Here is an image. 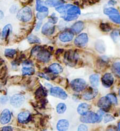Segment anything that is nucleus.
<instances>
[{
  "mask_svg": "<svg viewBox=\"0 0 120 131\" xmlns=\"http://www.w3.org/2000/svg\"><path fill=\"white\" fill-rule=\"evenodd\" d=\"M111 102L107 97H101L98 101V106L103 110H109L111 106Z\"/></svg>",
  "mask_w": 120,
  "mask_h": 131,
  "instance_id": "nucleus-12",
  "label": "nucleus"
},
{
  "mask_svg": "<svg viewBox=\"0 0 120 131\" xmlns=\"http://www.w3.org/2000/svg\"><path fill=\"white\" fill-rule=\"evenodd\" d=\"M119 113H120V112H119Z\"/></svg>",
  "mask_w": 120,
  "mask_h": 131,
  "instance_id": "nucleus-52",
  "label": "nucleus"
},
{
  "mask_svg": "<svg viewBox=\"0 0 120 131\" xmlns=\"http://www.w3.org/2000/svg\"><path fill=\"white\" fill-rule=\"evenodd\" d=\"M118 94H119V96H120V88L119 89V91H118Z\"/></svg>",
  "mask_w": 120,
  "mask_h": 131,
  "instance_id": "nucleus-51",
  "label": "nucleus"
},
{
  "mask_svg": "<svg viewBox=\"0 0 120 131\" xmlns=\"http://www.w3.org/2000/svg\"><path fill=\"white\" fill-rule=\"evenodd\" d=\"M100 27L101 30L104 32H109L111 30V27L108 24L102 23L100 24Z\"/></svg>",
  "mask_w": 120,
  "mask_h": 131,
  "instance_id": "nucleus-35",
  "label": "nucleus"
},
{
  "mask_svg": "<svg viewBox=\"0 0 120 131\" xmlns=\"http://www.w3.org/2000/svg\"><path fill=\"white\" fill-rule=\"evenodd\" d=\"M69 127V122L66 119L60 120L57 124V129L59 130H66Z\"/></svg>",
  "mask_w": 120,
  "mask_h": 131,
  "instance_id": "nucleus-18",
  "label": "nucleus"
},
{
  "mask_svg": "<svg viewBox=\"0 0 120 131\" xmlns=\"http://www.w3.org/2000/svg\"><path fill=\"white\" fill-rule=\"evenodd\" d=\"M116 3V2L114 0H110V1L109 2V5H115Z\"/></svg>",
  "mask_w": 120,
  "mask_h": 131,
  "instance_id": "nucleus-47",
  "label": "nucleus"
},
{
  "mask_svg": "<svg viewBox=\"0 0 120 131\" xmlns=\"http://www.w3.org/2000/svg\"><path fill=\"white\" fill-rule=\"evenodd\" d=\"M4 17V14L2 11L0 10V19H2Z\"/></svg>",
  "mask_w": 120,
  "mask_h": 131,
  "instance_id": "nucleus-48",
  "label": "nucleus"
},
{
  "mask_svg": "<svg viewBox=\"0 0 120 131\" xmlns=\"http://www.w3.org/2000/svg\"><path fill=\"white\" fill-rule=\"evenodd\" d=\"M49 70L50 72L55 74H59L60 73H62L63 70L62 66L57 63L51 64L49 67Z\"/></svg>",
  "mask_w": 120,
  "mask_h": 131,
  "instance_id": "nucleus-20",
  "label": "nucleus"
},
{
  "mask_svg": "<svg viewBox=\"0 0 120 131\" xmlns=\"http://www.w3.org/2000/svg\"><path fill=\"white\" fill-rule=\"evenodd\" d=\"M64 3L65 1L64 0H46L45 2V5L50 7H57L63 4Z\"/></svg>",
  "mask_w": 120,
  "mask_h": 131,
  "instance_id": "nucleus-19",
  "label": "nucleus"
},
{
  "mask_svg": "<svg viewBox=\"0 0 120 131\" xmlns=\"http://www.w3.org/2000/svg\"><path fill=\"white\" fill-rule=\"evenodd\" d=\"M66 110V105L64 103H59L57 106V111L59 114L64 113Z\"/></svg>",
  "mask_w": 120,
  "mask_h": 131,
  "instance_id": "nucleus-31",
  "label": "nucleus"
},
{
  "mask_svg": "<svg viewBox=\"0 0 120 131\" xmlns=\"http://www.w3.org/2000/svg\"><path fill=\"white\" fill-rule=\"evenodd\" d=\"M50 95L52 96L62 100H66L67 97L66 93L63 89L59 87L51 88L50 89Z\"/></svg>",
  "mask_w": 120,
  "mask_h": 131,
  "instance_id": "nucleus-4",
  "label": "nucleus"
},
{
  "mask_svg": "<svg viewBox=\"0 0 120 131\" xmlns=\"http://www.w3.org/2000/svg\"><path fill=\"white\" fill-rule=\"evenodd\" d=\"M84 28V23L82 21L76 22L74 24L71 26V31L75 34L80 33Z\"/></svg>",
  "mask_w": 120,
  "mask_h": 131,
  "instance_id": "nucleus-15",
  "label": "nucleus"
},
{
  "mask_svg": "<svg viewBox=\"0 0 120 131\" xmlns=\"http://www.w3.org/2000/svg\"><path fill=\"white\" fill-rule=\"evenodd\" d=\"M112 70L115 75L120 77V62L114 63L112 67Z\"/></svg>",
  "mask_w": 120,
  "mask_h": 131,
  "instance_id": "nucleus-28",
  "label": "nucleus"
},
{
  "mask_svg": "<svg viewBox=\"0 0 120 131\" xmlns=\"http://www.w3.org/2000/svg\"><path fill=\"white\" fill-rule=\"evenodd\" d=\"M43 2L42 0H36V10H39L40 8L42 6Z\"/></svg>",
  "mask_w": 120,
  "mask_h": 131,
  "instance_id": "nucleus-40",
  "label": "nucleus"
},
{
  "mask_svg": "<svg viewBox=\"0 0 120 131\" xmlns=\"http://www.w3.org/2000/svg\"><path fill=\"white\" fill-rule=\"evenodd\" d=\"M55 31V26L53 24L48 22L45 23L42 28V33L45 35H50Z\"/></svg>",
  "mask_w": 120,
  "mask_h": 131,
  "instance_id": "nucleus-10",
  "label": "nucleus"
},
{
  "mask_svg": "<svg viewBox=\"0 0 120 131\" xmlns=\"http://www.w3.org/2000/svg\"><path fill=\"white\" fill-rule=\"evenodd\" d=\"M67 14L69 15H79L81 14V10L79 7L72 5L67 10Z\"/></svg>",
  "mask_w": 120,
  "mask_h": 131,
  "instance_id": "nucleus-22",
  "label": "nucleus"
},
{
  "mask_svg": "<svg viewBox=\"0 0 120 131\" xmlns=\"http://www.w3.org/2000/svg\"><path fill=\"white\" fill-rule=\"evenodd\" d=\"M114 78L111 73H106L102 78V83L103 85L107 87H110L113 84Z\"/></svg>",
  "mask_w": 120,
  "mask_h": 131,
  "instance_id": "nucleus-13",
  "label": "nucleus"
},
{
  "mask_svg": "<svg viewBox=\"0 0 120 131\" xmlns=\"http://www.w3.org/2000/svg\"><path fill=\"white\" fill-rule=\"evenodd\" d=\"M18 8V7L16 5H13V6H11V7L10 9V13L11 14H15L17 11Z\"/></svg>",
  "mask_w": 120,
  "mask_h": 131,
  "instance_id": "nucleus-41",
  "label": "nucleus"
},
{
  "mask_svg": "<svg viewBox=\"0 0 120 131\" xmlns=\"http://www.w3.org/2000/svg\"><path fill=\"white\" fill-rule=\"evenodd\" d=\"M39 12H42V13H46V12L49 11V9H48V8L45 7V6L42 5V7L40 8L39 10L38 11Z\"/></svg>",
  "mask_w": 120,
  "mask_h": 131,
  "instance_id": "nucleus-42",
  "label": "nucleus"
},
{
  "mask_svg": "<svg viewBox=\"0 0 120 131\" xmlns=\"http://www.w3.org/2000/svg\"><path fill=\"white\" fill-rule=\"evenodd\" d=\"M58 21V18L55 16V14H53L51 15V16L49 18V22L51 23L52 24H56Z\"/></svg>",
  "mask_w": 120,
  "mask_h": 131,
  "instance_id": "nucleus-39",
  "label": "nucleus"
},
{
  "mask_svg": "<svg viewBox=\"0 0 120 131\" xmlns=\"http://www.w3.org/2000/svg\"><path fill=\"white\" fill-rule=\"evenodd\" d=\"M47 16H48V12H46V13L38 12L37 15V17L38 18V19H39V20L44 19Z\"/></svg>",
  "mask_w": 120,
  "mask_h": 131,
  "instance_id": "nucleus-37",
  "label": "nucleus"
},
{
  "mask_svg": "<svg viewBox=\"0 0 120 131\" xmlns=\"http://www.w3.org/2000/svg\"><path fill=\"white\" fill-rule=\"evenodd\" d=\"M104 13L107 15V16H112L114 15H118L119 14V11L117 9L113 8V7H109V8H106L104 10Z\"/></svg>",
  "mask_w": 120,
  "mask_h": 131,
  "instance_id": "nucleus-24",
  "label": "nucleus"
},
{
  "mask_svg": "<svg viewBox=\"0 0 120 131\" xmlns=\"http://www.w3.org/2000/svg\"><path fill=\"white\" fill-rule=\"evenodd\" d=\"M74 33L72 31H65L59 35V39L63 42H67L71 41L74 38Z\"/></svg>",
  "mask_w": 120,
  "mask_h": 131,
  "instance_id": "nucleus-11",
  "label": "nucleus"
},
{
  "mask_svg": "<svg viewBox=\"0 0 120 131\" xmlns=\"http://www.w3.org/2000/svg\"><path fill=\"white\" fill-rule=\"evenodd\" d=\"M8 99L7 96H2L0 98V102L2 104H5L7 102Z\"/></svg>",
  "mask_w": 120,
  "mask_h": 131,
  "instance_id": "nucleus-43",
  "label": "nucleus"
},
{
  "mask_svg": "<svg viewBox=\"0 0 120 131\" xmlns=\"http://www.w3.org/2000/svg\"><path fill=\"white\" fill-rule=\"evenodd\" d=\"M33 16L32 9L28 7H25L17 13V18L22 22H27L31 20Z\"/></svg>",
  "mask_w": 120,
  "mask_h": 131,
  "instance_id": "nucleus-1",
  "label": "nucleus"
},
{
  "mask_svg": "<svg viewBox=\"0 0 120 131\" xmlns=\"http://www.w3.org/2000/svg\"><path fill=\"white\" fill-rule=\"evenodd\" d=\"M71 4H62L59 6H58L56 8V10L59 13V14H64L66 13H67V10L69 9V8L71 6Z\"/></svg>",
  "mask_w": 120,
  "mask_h": 131,
  "instance_id": "nucleus-21",
  "label": "nucleus"
},
{
  "mask_svg": "<svg viewBox=\"0 0 120 131\" xmlns=\"http://www.w3.org/2000/svg\"><path fill=\"white\" fill-rule=\"evenodd\" d=\"M3 63H4V61L3 60V59L1 57H0V67L1 66Z\"/></svg>",
  "mask_w": 120,
  "mask_h": 131,
  "instance_id": "nucleus-49",
  "label": "nucleus"
},
{
  "mask_svg": "<svg viewBox=\"0 0 120 131\" xmlns=\"http://www.w3.org/2000/svg\"><path fill=\"white\" fill-rule=\"evenodd\" d=\"M2 130L3 131H10V130H13V128H12L10 126H5L3 127V128L2 129Z\"/></svg>",
  "mask_w": 120,
  "mask_h": 131,
  "instance_id": "nucleus-46",
  "label": "nucleus"
},
{
  "mask_svg": "<svg viewBox=\"0 0 120 131\" xmlns=\"http://www.w3.org/2000/svg\"><path fill=\"white\" fill-rule=\"evenodd\" d=\"M90 82L93 87H97L99 85V78L97 74H92L90 77Z\"/></svg>",
  "mask_w": 120,
  "mask_h": 131,
  "instance_id": "nucleus-26",
  "label": "nucleus"
},
{
  "mask_svg": "<svg viewBox=\"0 0 120 131\" xmlns=\"http://www.w3.org/2000/svg\"><path fill=\"white\" fill-rule=\"evenodd\" d=\"M35 73V70L32 68L25 67L22 69V73L23 75H32Z\"/></svg>",
  "mask_w": 120,
  "mask_h": 131,
  "instance_id": "nucleus-27",
  "label": "nucleus"
},
{
  "mask_svg": "<svg viewBox=\"0 0 120 131\" xmlns=\"http://www.w3.org/2000/svg\"><path fill=\"white\" fill-rule=\"evenodd\" d=\"M46 91L43 87L39 88L35 92V96L37 99H41L44 97L46 95Z\"/></svg>",
  "mask_w": 120,
  "mask_h": 131,
  "instance_id": "nucleus-23",
  "label": "nucleus"
},
{
  "mask_svg": "<svg viewBox=\"0 0 120 131\" xmlns=\"http://www.w3.org/2000/svg\"><path fill=\"white\" fill-rule=\"evenodd\" d=\"M31 115L28 112H22L18 116V119L21 123H25L29 119Z\"/></svg>",
  "mask_w": 120,
  "mask_h": 131,
  "instance_id": "nucleus-17",
  "label": "nucleus"
},
{
  "mask_svg": "<svg viewBox=\"0 0 120 131\" xmlns=\"http://www.w3.org/2000/svg\"><path fill=\"white\" fill-rule=\"evenodd\" d=\"M16 54V50L12 49H7L4 51V55L8 58H13Z\"/></svg>",
  "mask_w": 120,
  "mask_h": 131,
  "instance_id": "nucleus-29",
  "label": "nucleus"
},
{
  "mask_svg": "<svg viewBox=\"0 0 120 131\" xmlns=\"http://www.w3.org/2000/svg\"><path fill=\"white\" fill-rule=\"evenodd\" d=\"M88 37L86 33H82L76 38L74 43L79 47H85L88 42Z\"/></svg>",
  "mask_w": 120,
  "mask_h": 131,
  "instance_id": "nucleus-7",
  "label": "nucleus"
},
{
  "mask_svg": "<svg viewBox=\"0 0 120 131\" xmlns=\"http://www.w3.org/2000/svg\"><path fill=\"white\" fill-rule=\"evenodd\" d=\"M90 109V106L87 103H81L77 108V112L81 115L85 114L86 113L89 111Z\"/></svg>",
  "mask_w": 120,
  "mask_h": 131,
  "instance_id": "nucleus-16",
  "label": "nucleus"
},
{
  "mask_svg": "<svg viewBox=\"0 0 120 131\" xmlns=\"http://www.w3.org/2000/svg\"><path fill=\"white\" fill-rule=\"evenodd\" d=\"M28 41L31 43H39L41 42L40 39L33 34L30 35L28 38Z\"/></svg>",
  "mask_w": 120,
  "mask_h": 131,
  "instance_id": "nucleus-30",
  "label": "nucleus"
},
{
  "mask_svg": "<svg viewBox=\"0 0 120 131\" xmlns=\"http://www.w3.org/2000/svg\"><path fill=\"white\" fill-rule=\"evenodd\" d=\"M65 20L67 21H70L76 20L78 18V15H69L67 14L66 15L63 17Z\"/></svg>",
  "mask_w": 120,
  "mask_h": 131,
  "instance_id": "nucleus-32",
  "label": "nucleus"
},
{
  "mask_svg": "<svg viewBox=\"0 0 120 131\" xmlns=\"http://www.w3.org/2000/svg\"><path fill=\"white\" fill-rule=\"evenodd\" d=\"M42 24V23L41 21H39L37 23V26H36V27H35V30H36V31H38L39 30L40 28L41 27Z\"/></svg>",
  "mask_w": 120,
  "mask_h": 131,
  "instance_id": "nucleus-45",
  "label": "nucleus"
},
{
  "mask_svg": "<svg viewBox=\"0 0 120 131\" xmlns=\"http://www.w3.org/2000/svg\"><path fill=\"white\" fill-rule=\"evenodd\" d=\"M99 119V117L97 114H95L93 112L88 111L85 114L82 115L80 121L84 123L90 124L99 122L100 121Z\"/></svg>",
  "mask_w": 120,
  "mask_h": 131,
  "instance_id": "nucleus-2",
  "label": "nucleus"
},
{
  "mask_svg": "<svg viewBox=\"0 0 120 131\" xmlns=\"http://www.w3.org/2000/svg\"><path fill=\"white\" fill-rule=\"evenodd\" d=\"M25 97L22 94H15L11 98L10 103L14 107L19 108L25 102Z\"/></svg>",
  "mask_w": 120,
  "mask_h": 131,
  "instance_id": "nucleus-5",
  "label": "nucleus"
},
{
  "mask_svg": "<svg viewBox=\"0 0 120 131\" xmlns=\"http://www.w3.org/2000/svg\"><path fill=\"white\" fill-rule=\"evenodd\" d=\"M11 118L10 111L8 109H4L0 116V122L2 124H6L10 122Z\"/></svg>",
  "mask_w": 120,
  "mask_h": 131,
  "instance_id": "nucleus-14",
  "label": "nucleus"
},
{
  "mask_svg": "<svg viewBox=\"0 0 120 131\" xmlns=\"http://www.w3.org/2000/svg\"><path fill=\"white\" fill-rule=\"evenodd\" d=\"M88 128L87 126L85 125H81L78 128V130H87Z\"/></svg>",
  "mask_w": 120,
  "mask_h": 131,
  "instance_id": "nucleus-44",
  "label": "nucleus"
},
{
  "mask_svg": "<svg viewBox=\"0 0 120 131\" xmlns=\"http://www.w3.org/2000/svg\"><path fill=\"white\" fill-rule=\"evenodd\" d=\"M109 18L114 23L120 24V15L119 14L110 16Z\"/></svg>",
  "mask_w": 120,
  "mask_h": 131,
  "instance_id": "nucleus-33",
  "label": "nucleus"
},
{
  "mask_svg": "<svg viewBox=\"0 0 120 131\" xmlns=\"http://www.w3.org/2000/svg\"><path fill=\"white\" fill-rule=\"evenodd\" d=\"M76 53L71 50L66 51L64 55V59L69 65H74L77 60Z\"/></svg>",
  "mask_w": 120,
  "mask_h": 131,
  "instance_id": "nucleus-6",
  "label": "nucleus"
},
{
  "mask_svg": "<svg viewBox=\"0 0 120 131\" xmlns=\"http://www.w3.org/2000/svg\"><path fill=\"white\" fill-rule=\"evenodd\" d=\"M98 94L97 89L92 87H89L87 90L82 95L83 98L86 100H90L94 98Z\"/></svg>",
  "mask_w": 120,
  "mask_h": 131,
  "instance_id": "nucleus-8",
  "label": "nucleus"
},
{
  "mask_svg": "<svg viewBox=\"0 0 120 131\" xmlns=\"http://www.w3.org/2000/svg\"><path fill=\"white\" fill-rule=\"evenodd\" d=\"M7 67L4 66L1 68L0 69V78L2 80L4 79L5 78V76L7 75Z\"/></svg>",
  "mask_w": 120,
  "mask_h": 131,
  "instance_id": "nucleus-34",
  "label": "nucleus"
},
{
  "mask_svg": "<svg viewBox=\"0 0 120 131\" xmlns=\"http://www.w3.org/2000/svg\"><path fill=\"white\" fill-rule=\"evenodd\" d=\"M50 56L51 55L49 51L43 49V48L37 53V57L39 60L43 62H47L49 61L50 60Z\"/></svg>",
  "mask_w": 120,
  "mask_h": 131,
  "instance_id": "nucleus-9",
  "label": "nucleus"
},
{
  "mask_svg": "<svg viewBox=\"0 0 120 131\" xmlns=\"http://www.w3.org/2000/svg\"><path fill=\"white\" fill-rule=\"evenodd\" d=\"M113 120H114V118L112 116H111L110 114L106 115L104 117V122H105V123L112 121Z\"/></svg>",
  "mask_w": 120,
  "mask_h": 131,
  "instance_id": "nucleus-38",
  "label": "nucleus"
},
{
  "mask_svg": "<svg viewBox=\"0 0 120 131\" xmlns=\"http://www.w3.org/2000/svg\"><path fill=\"white\" fill-rule=\"evenodd\" d=\"M12 30V26L10 24L6 25L3 29L2 32V37L3 39L7 38L11 33Z\"/></svg>",
  "mask_w": 120,
  "mask_h": 131,
  "instance_id": "nucleus-25",
  "label": "nucleus"
},
{
  "mask_svg": "<svg viewBox=\"0 0 120 131\" xmlns=\"http://www.w3.org/2000/svg\"><path fill=\"white\" fill-rule=\"evenodd\" d=\"M118 130H120V122H119L118 124Z\"/></svg>",
  "mask_w": 120,
  "mask_h": 131,
  "instance_id": "nucleus-50",
  "label": "nucleus"
},
{
  "mask_svg": "<svg viewBox=\"0 0 120 131\" xmlns=\"http://www.w3.org/2000/svg\"><path fill=\"white\" fill-rule=\"evenodd\" d=\"M70 86L73 91L79 92L86 88L87 83L82 79H76L71 82Z\"/></svg>",
  "mask_w": 120,
  "mask_h": 131,
  "instance_id": "nucleus-3",
  "label": "nucleus"
},
{
  "mask_svg": "<svg viewBox=\"0 0 120 131\" xmlns=\"http://www.w3.org/2000/svg\"><path fill=\"white\" fill-rule=\"evenodd\" d=\"M107 97L108 99H109L111 103H113V104H116L117 103V98L114 94H108L107 95Z\"/></svg>",
  "mask_w": 120,
  "mask_h": 131,
  "instance_id": "nucleus-36",
  "label": "nucleus"
}]
</instances>
